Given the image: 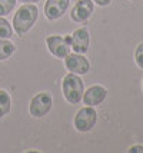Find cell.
Instances as JSON below:
<instances>
[{"label": "cell", "mask_w": 143, "mask_h": 153, "mask_svg": "<svg viewBox=\"0 0 143 153\" xmlns=\"http://www.w3.org/2000/svg\"><path fill=\"white\" fill-rule=\"evenodd\" d=\"M39 16V10L36 4L32 3H26V4H21L17 12L13 16V30L17 36H24L29 30L34 26L36 20Z\"/></svg>", "instance_id": "obj_1"}, {"label": "cell", "mask_w": 143, "mask_h": 153, "mask_svg": "<svg viewBox=\"0 0 143 153\" xmlns=\"http://www.w3.org/2000/svg\"><path fill=\"white\" fill-rule=\"evenodd\" d=\"M61 93L69 105H79L84 93V83L82 77L69 72L61 80Z\"/></svg>", "instance_id": "obj_2"}, {"label": "cell", "mask_w": 143, "mask_h": 153, "mask_svg": "<svg viewBox=\"0 0 143 153\" xmlns=\"http://www.w3.org/2000/svg\"><path fill=\"white\" fill-rule=\"evenodd\" d=\"M97 122V112L93 106H84L80 110H77L73 119V126L80 133H87L95 127Z\"/></svg>", "instance_id": "obj_3"}, {"label": "cell", "mask_w": 143, "mask_h": 153, "mask_svg": "<svg viewBox=\"0 0 143 153\" xmlns=\"http://www.w3.org/2000/svg\"><path fill=\"white\" fill-rule=\"evenodd\" d=\"M53 107V97L49 92H40L32 97L29 105V113L36 119L44 117Z\"/></svg>", "instance_id": "obj_4"}, {"label": "cell", "mask_w": 143, "mask_h": 153, "mask_svg": "<svg viewBox=\"0 0 143 153\" xmlns=\"http://www.w3.org/2000/svg\"><path fill=\"white\" fill-rule=\"evenodd\" d=\"M46 46L52 56H55L56 59H64L70 53V36H57L52 34L46 37Z\"/></svg>", "instance_id": "obj_5"}, {"label": "cell", "mask_w": 143, "mask_h": 153, "mask_svg": "<svg viewBox=\"0 0 143 153\" xmlns=\"http://www.w3.org/2000/svg\"><path fill=\"white\" fill-rule=\"evenodd\" d=\"M95 13V3L92 0H77L70 10V19L76 23L87 22Z\"/></svg>", "instance_id": "obj_6"}, {"label": "cell", "mask_w": 143, "mask_h": 153, "mask_svg": "<svg viewBox=\"0 0 143 153\" xmlns=\"http://www.w3.org/2000/svg\"><path fill=\"white\" fill-rule=\"evenodd\" d=\"M64 67L70 73H76L79 76L89 73L90 70V63L89 60L80 53H69L64 57Z\"/></svg>", "instance_id": "obj_7"}, {"label": "cell", "mask_w": 143, "mask_h": 153, "mask_svg": "<svg viewBox=\"0 0 143 153\" xmlns=\"http://www.w3.org/2000/svg\"><path fill=\"white\" fill-rule=\"evenodd\" d=\"M89 43H90V34L86 27L76 29L70 36V46L75 53L84 54L89 50Z\"/></svg>", "instance_id": "obj_8"}, {"label": "cell", "mask_w": 143, "mask_h": 153, "mask_svg": "<svg viewBox=\"0 0 143 153\" xmlns=\"http://www.w3.org/2000/svg\"><path fill=\"white\" fill-rule=\"evenodd\" d=\"M107 97V90L106 87L100 86V85H93L90 86L87 90H84L83 93V103L86 106H99L100 103L104 102V99Z\"/></svg>", "instance_id": "obj_9"}, {"label": "cell", "mask_w": 143, "mask_h": 153, "mask_svg": "<svg viewBox=\"0 0 143 153\" xmlns=\"http://www.w3.org/2000/svg\"><path fill=\"white\" fill-rule=\"evenodd\" d=\"M70 0H47L44 3V16L47 20H57L66 13Z\"/></svg>", "instance_id": "obj_10"}, {"label": "cell", "mask_w": 143, "mask_h": 153, "mask_svg": "<svg viewBox=\"0 0 143 153\" xmlns=\"http://www.w3.org/2000/svg\"><path fill=\"white\" fill-rule=\"evenodd\" d=\"M10 110H12V97H10V93L7 90H4V89H0V119L3 116H6Z\"/></svg>", "instance_id": "obj_11"}, {"label": "cell", "mask_w": 143, "mask_h": 153, "mask_svg": "<svg viewBox=\"0 0 143 153\" xmlns=\"http://www.w3.org/2000/svg\"><path fill=\"white\" fill-rule=\"evenodd\" d=\"M16 52V46L9 39H0V62L7 60Z\"/></svg>", "instance_id": "obj_12"}, {"label": "cell", "mask_w": 143, "mask_h": 153, "mask_svg": "<svg viewBox=\"0 0 143 153\" xmlns=\"http://www.w3.org/2000/svg\"><path fill=\"white\" fill-rule=\"evenodd\" d=\"M13 36V27L3 16H0V39H10Z\"/></svg>", "instance_id": "obj_13"}, {"label": "cell", "mask_w": 143, "mask_h": 153, "mask_svg": "<svg viewBox=\"0 0 143 153\" xmlns=\"http://www.w3.org/2000/svg\"><path fill=\"white\" fill-rule=\"evenodd\" d=\"M17 0H0V16H7L13 12Z\"/></svg>", "instance_id": "obj_14"}, {"label": "cell", "mask_w": 143, "mask_h": 153, "mask_svg": "<svg viewBox=\"0 0 143 153\" xmlns=\"http://www.w3.org/2000/svg\"><path fill=\"white\" fill-rule=\"evenodd\" d=\"M135 62L140 69H143V43L137 45L136 50H135Z\"/></svg>", "instance_id": "obj_15"}, {"label": "cell", "mask_w": 143, "mask_h": 153, "mask_svg": "<svg viewBox=\"0 0 143 153\" xmlns=\"http://www.w3.org/2000/svg\"><path fill=\"white\" fill-rule=\"evenodd\" d=\"M127 152H129V153H143V146H142V145H135V146H130Z\"/></svg>", "instance_id": "obj_16"}, {"label": "cell", "mask_w": 143, "mask_h": 153, "mask_svg": "<svg viewBox=\"0 0 143 153\" xmlns=\"http://www.w3.org/2000/svg\"><path fill=\"white\" fill-rule=\"evenodd\" d=\"M93 3H96L97 6H100V7H104V6H109L110 4V1L112 0H92Z\"/></svg>", "instance_id": "obj_17"}, {"label": "cell", "mask_w": 143, "mask_h": 153, "mask_svg": "<svg viewBox=\"0 0 143 153\" xmlns=\"http://www.w3.org/2000/svg\"><path fill=\"white\" fill-rule=\"evenodd\" d=\"M21 4H26V3H32V4H34V3H37V1H40V0H19Z\"/></svg>", "instance_id": "obj_18"}, {"label": "cell", "mask_w": 143, "mask_h": 153, "mask_svg": "<svg viewBox=\"0 0 143 153\" xmlns=\"http://www.w3.org/2000/svg\"><path fill=\"white\" fill-rule=\"evenodd\" d=\"M142 89H143V82H142Z\"/></svg>", "instance_id": "obj_19"}, {"label": "cell", "mask_w": 143, "mask_h": 153, "mask_svg": "<svg viewBox=\"0 0 143 153\" xmlns=\"http://www.w3.org/2000/svg\"><path fill=\"white\" fill-rule=\"evenodd\" d=\"M132 1H136V0H132Z\"/></svg>", "instance_id": "obj_20"}]
</instances>
